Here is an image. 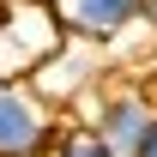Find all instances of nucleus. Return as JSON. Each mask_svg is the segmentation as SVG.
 Masks as SVG:
<instances>
[{"label": "nucleus", "instance_id": "f257e3e1", "mask_svg": "<svg viewBox=\"0 0 157 157\" xmlns=\"http://www.w3.org/2000/svg\"><path fill=\"white\" fill-rule=\"evenodd\" d=\"M67 121L24 85V78H0V157H48Z\"/></svg>", "mask_w": 157, "mask_h": 157}, {"label": "nucleus", "instance_id": "f03ea898", "mask_svg": "<svg viewBox=\"0 0 157 157\" xmlns=\"http://www.w3.org/2000/svg\"><path fill=\"white\" fill-rule=\"evenodd\" d=\"M151 127H157V103L145 97V91H109V97L97 103V115H91V133L109 145L115 157H139V145L151 139Z\"/></svg>", "mask_w": 157, "mask_h": 157}, {"label": "nucleus", "instance_id": "7ed1b4c3", "mask_svg": "<svg viewBox=\"0 0 157 157\" xmlns=\"http://www.w3.org/2000/svg\"><path fill=\"white\" fill-rule=\"evenodd\" d=\"M60 30L73 42H115L139 24V0H60Z\"/></svg>", "mask_w": 157, "mask_h": 157}, {"label": "nucleus", "instance_id": "20e7f679", "mask_svg": "<svg viewBox=\"0 0 157 157\" xmlns=\"http://www.w3.org/2000/svg\"><path fill=\"white\" fill-rule=\"evenodd\" d=\"M48 157H115V151H109L91 127H60V139H55V151H48Z\"/></svg>", "mask_w": 157, "mask_h": 157}, {"label": "nucleus", "instance_id": "39448f33", "mask_svg": "<svg viewBox=\"0 0 157 157\" xmlns=\"http://www.w3.org/2000/svg\"><path fill=\"white\" fill-rule=\"evenodd\" d=\"M139 24H151V30H157V0H139Z\"/></svg>", "mask_w": 157, "mask_h": 157}, {"label": "nucleus", "instance_id": "423d86ee", "mask_svg": "<svg viewBox=\"0 0 157 157\" xmlns=\"http://www.w3.org/2000/svg\"><path fill=\"white\" fill-rule=\"evenodd\" d=\"M139 157H157V127H151V139H145V145H139Z\"/></svg>", "mask_w": 157, "mask_h": 157}]
</instances>
